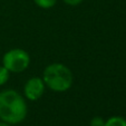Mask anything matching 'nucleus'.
<instances>
[{
  "label": "nucleus",
  "instance_id": "obj_1",
  "mask_svg": "<svg viewBox=\"0 0 126 126\" xmlns=\"http://www.w3.org/2000/svg\"><path fill=\"white\" fill-rule=\"evenodd\" d=\"M28 113L27 102L15 89L0 92V119L9 125L25 121Z\"/></svg>",
  "mask_w": 126,
  "mask_h": 126
},
{
  "label": "nucleus",
  "instance_id": "obj_2",
  "mask_svg": "<svg viewBox=\"0 0 126 126\" xmlns=\"http://www.w3.org/2000/svg\"><path fill=\"white\" fill-rule=\"evenodd\" d=\"M43 80L46 87L56 93L67 92L73 86L74 75L69 67L60 63L50 64L44 69Z\"/></svg>",
  "mask_w": 126,
  "mask_h": 126
},
{
  "label": "nucleus",
  "instance_id": "obj_3",
  "mask_svg": "<svg viewBox=\"0 0 126 126\" xmlns=\"http://www.w3.org/2000/svg\"><path fill=\"white\" fill-rule=\"evenodd\" d=\"M30 56L25 49L14 48L6 52L2 57V65L10 73H22L29 67Z\"/></svg>",
  "mask_w": 126,
  "mask_h": 126
},
{
  "label": "nucleus",
  "instance_id": "obj_4",
  "mask_svg": "<svg viewBox=\"0 0 126 126\" xmlns=\"http://www.w3.org/2000/svg\"><path fill=\"white\" fill-rule=\"evenodd\" d=\"M46 89V85L43 78L40 77H31L26 81L24 86V93L26 99L30 102L38 100L44 95Z\"/></svg>",
  "mask_w": 126,
  "mask_h": 126
},
{
  "label": "nucleus",
  "instance_id": "obj_5",
  "mask_svg": "<svg viewBox=\"0 0 126 126\" xmlns=\"http://www.w3.org/2000/svg\"><path fill=\"white\" fill-rule=\"evenodd\" d=\"M104 126H126V119L122 116H112L105 121Z\"/></svg>",
  "mask_w": 126,
  "mask_h": 126
},
{
  "label": "nucleus",
  "instance_id": "obj_6",
  "mask_svg": "<svg viewBox=\"0 0 126 126\" xmlns=\"http://www.w3.org/2000/svg\"><path fill=\"white\" fill-rule=\"evenodd\" d=\"M33 2L43 9H50L57 3V0H33Z\"/></svg>",
  "mask_w": 126,
  "mask_h": 126
},
{
  "label": "nucleus",
  "instance_id": "obj_7",
  "mask_svg": "<svg viewBox=\"0 0 126 126\" xmlns=\"http://www.w3.org/2000/svg\"><path fill=\"white\" fill-rule=\"evenodd\" d=\"M10 77V71L3 65H0V86L5 85Z\"/></svg>",
  "mask_w": 126,
  "mask_h": 126
},
{
  "label": "nucleus",
  "instance_id": "obj_8",
  "mask_svg": "<svg viewBox=\"0 0 126 126\" xmlns=\"http://www.w3.org/2000/svg\"><path fill=\"white\" fill-rule=\"evenodd\" d=\"M91 126H104L105 125V121L103 117L100 116H95L91 119V123H89Z\"/></svg>",
  "mask_w": 126,
  "mask_h": 126
},
{
  "label": "nucleus",
  "instance_id": "obj_9",
  "mask_svg": "<svg viewBox=\"0 0 126 126\" xmlns=\"http://www.w3.org/2000/svg\"><path fill=\"white\" fill-rule=\"evenodd\" d=\"M63 1L68 6H78L83 2L84 0H63Z\"/></svg>",
  "mask_w": 126,
  "mask_h": 126
},
{
  "label": "nucleus",
  "instance_id": "obj_10",
  "mask_svg": "<svg viewBox=\"0 0 126 126\" xmlns=\"http://www.w3.org/2000/svg\"><path fill=\"white\" fill-rule=\"evenodd\" d=\"M0 126H11V125H9V124H7V123H5V122H0Z\"/></svg>",
  "mask_w": 126,
  "mask_h": 126
}]
</instances>
